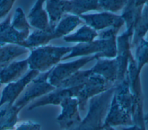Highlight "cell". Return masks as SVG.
Instances as JSON below:
<instances>
[{
	"mask_svg": "<svg viewBox=\"0 0 148 130\" xmlns=\"http://www.w3.org/2000/svg\"><path fill=\"white\" fill-rule=\"evenodd\" d=\"M45 3V1H35L29 10L27 19L30 26L36 29L53 31L50 27L48 14L43 8Z\"/></svg>",
	"mask_w": 148,
	"mask_h": 130,
	"instance_id": "obj_14",
	"label": "cell"
},
{
	"mask_svg": "<svg viewBox=\"0 0 148 130\" xmlns=\"http://www.w3.org/2000/svg\"><path fill=\"white\" fill-rule=\"evenodd\" d=\"M53 68L46 72L40 73L26 87L13 105L18 112H20L28 103L34 99L40 98L56 88L47 81L49 75Z\"/></svg>",
	"mask_w": 148,
	"mask_h": 130,
	"instance_id": "obj_4",
	"label": "cell"
},
{
	"mask_svg": "<svg viewBox=\"0 0 148 130\" xmlns=\"http://www.w3.org/2000/svg\"><path fill=\"white\" fill-rule=\"evenodd\" d=\"M135 61L139 72L143 66L148 63V39H142L136 46Z\"/></svg>",
	"mask_w": 148,
	"mask_h": 130,
	"instance_id": "obj_29",
	"label": "cell"
},
{
	"mask_svg": "<svg viewBox=\"0 0 148 130\" xmlns=\"http://www.w3.org/2000/svg\"><path fill=\"white\" fill-rule=\"evenodd\" d=\"M15 1L1 0L0 1V18L6 15L12 8Z\"/></svg>",
	"mask_w": 148,
	"mask_h": 130,
	"instance_id": "obj_32",
	"label": "cell"
},
{
	"mask_svg": "<svg viewBox=\"0 0 148 130\" xmlns=\"http://www.w3.org/2000/svg\"><path fill=\"white\" fill-rule=\"evenodd\" d=\"M83 20L86 25L94 30H100L108 27L121 28L124 24L121 16L104 12L100 13L81 14L79 16Z\"/></svg>",
	"mask_w": 148,
	"mask_h": 130,
	"instance_id": "obj_10",
	"label": "cell"
},
{
	"mask_svg": "<svg viewBox=\"0 0 148 130\" xmlns=\"http://www.w3.org/2000/svg\"><path fill=\"white\" fill-rule=\"evenodd\" d=\"M39 74L38 71L29 70L18 80L7 84L1 92L0 108L3 105L12 106L26 87Z\"/></svg>",
	"mask_w": 148,
	"mask_h": 130,
	"instance_id": "obj_7",
	"label": "cell"
},
{
	"mask_svg": "<svg viewBox=\"0 0 148 130\" xmlns=\"http://www.w3.org/2000/svg\"><path fill=\"white\" fill-rule=\"evenodd\" d=\"M14 130H41V125L36 122L28 120L20 122L16 124Z\"/></svg>",
	"mask_w": 148,
	"mask_h": 130,
	"instance_id": "obj_31",
	"label": "cell"
},
{
	"mask_svg": "<svg viewBox=\"0 0 148 130\" xmlns=\"http://www.w3.org/2000/svg\"><path fill=\"white\" fill-rule=\"evenodd\" d=\"M29 50L24 47L14 44H5L0 49V69L3 68L14 59L28 53Z\"/></svg>",
	"mask_w": 148,
	"mask_h": 130,
	"instance_id": "obj_22",
	"label": "cell"
},
{
	"mask_svg": "<svg viewBox=\"0 0 148 130\" xmlns=\"http://www.w3.org/2000/svg\"><path fill=\"white\" fill-rule=\"evenodd\" d=\"M3 45H5V44H2L0 43V49H1V47L2 46H3Z\"/></svg>",
	"mask_w": 148,
	"mask_h": 130,
	"instance_id": "obj_36",
	"label": "cell"
},
{
	"mask_svg": "<svg viewBox=\"0 0 148 130\" xmlns=\"http://www.w3.org/2000/svg\"><path fill=\"white\" fill-rule=\"evenodd\" d=\"M120 28L110 27L99 35V39L89 43H80L72 47L71 52L61 60L75 57L87 55L93 53L101 54L102 57L113 58L117 55L116 35Z\"/></svg>",
	"mask_w": 148,
	"mask_h": 130,
	"instance_id": "obj_1",
	"label": "cell"
},
{
	"mask_svg": "<svg viewBox=\"0 0 148 130\" xmlns=\"http://www.w3.org/2000/svg\"><path fill=\"white\" fill-rule=\"evenodd\" d=\"M148 31V1H146L142 10L141 15L134 28L131 47L137 46Z\"/></svg>",
	"mask_w": 148,
	"mask_h": 130,
	"instance_id": "obj_23",
	"label": "cell"
},
{
	"mask_svg": "<svg viewBox=\"0 0 148 130\" xmlns=\"http://www.w3.org/2000/svg\"><path fill=\"white\" fill-rule=\"evenodd\" d=\"M146 1H128L121 17L126 24V32L132 36L135 27L140 17Z\"/></svg>",
	"mask_w": 148,
	"mask_h": 130,
	"instance_id": "obj_15",
	"label": "cell"
},
{
	"mask_svg": "<svg viewBox=\"0 0 148 130\" xmlns=\"http://www.w3.org/2000/svg\"><path fill=\"white\" fill-rule=\"evenodd\" d=\"M25 39L11 25V14L0 23V43L14 44L25 47Z\"/></svg>",
	"mask_w": 148,
	"mask_h": 130,
	"instance_id": "obj_17",
	"label": "cell"
},
{
	"mask_svg": "<svg viewBox=\"0 0 148 130\" xmlns=\"http://www.w3.org/2000/svg\"><path fill=\"white\" fill-rule=\"evenodd\" d=\"M102 130H105V129H103H103H102Z\"/></svg>",
	"mask_w": 148,
	"mask_h": 130,
	"instance_id": "obj_38",
	"label": "cell"
},
{
	"mask_svg": "<svg viewBox=\"0 0 148 130\" xmlns=\"http://www.w3.org/2000/svg\"><path fill=\"white\" fill-rule=\"evenodd\" d=\"M131 36L125 31L117 38V55L118 74L116 82L121 81L125 78L127 71L129 60L132 55L130 51V38Z\"/></svg>",
	"mask_w": 148,
	"mask_h": 130,
	"instance_id": "obj_11",
	"label": "cell"
},
{
	"mask_svg": "<svg viewBox=\"0 0 148 130\" xmlns=\"http://www.w3.org/2000/svg\"><path fill=\"white\" fill-rule=\"evenodd\" d=\"M144 121L145 125L148 124V112L145 115H144Z\"/></svg>",
	"mask_w": 148,
	"mask_h": 130,
	"instance_id": "obj_34",
	"label": "cell"
},
{
	"mask_svg": "<svg viewBox=\"0 0 148 130\" xmlns=\"http://www.w3.org/2000/svg\"><path fill=\"white\" fill-rule=\"evenodd\" d=\"M2 84L1 83V82H0V88H1V87H2Z\"/></svg>",
	"mask_w": 148,
	"mask_h": 130,
	"instance_id": "obj_37",
	"label": "cell"
},
{
	"mask_svg": "<svg viewBox=\"0 0 148 130\" xmlns=\"http://www.w3.org/2000/svg\"><path fill=\"white\" fill-rule=\"evenodd\" d=\"M93 73L91 69L78 70L62 81L57 88H68L84 84Z\"/></svg>",
	"mask_w": 148,
	"mask_h": 130,
	"instance_id": "obj_28",
	"label": "cell"
},
{
	"mask_svg": "<svg viewBox=\"0 0 148 130\" xmlns=\"http://www.w3.org/2000/svg\"><path fill=\"white\" fill-rule=\"evenodd\" d=\"M98 3L102 10L108 12H116L125 7L127 1H98Z\"/></svg>",
	"mask_w": 148,
	"mask_h": 130,
	"instance_id": "obj_30",
	"label": "cell"
},
{
	"mask_svg": "<svg viewBox=\"0 0 148 130\" xmlns=\"http://www.w3.org/2000/svg\"><path fill=\"white\" fill-rule=\"evenodd\" d=\"M113 86L101 76L94 73L91 75L76 98L78 101L79 110L84 111L86 109L89 99L107 91Z\"/></svg>",
	"mask_w": 148,
	"mask_h": 130,
	"instance_id": "obj_6",
	"label": "cell"
},
{
	"mask_svg": "<svg viewBox=\"0 0 148 130\" xmlns=\"http://www.w3.org/2000/svg\"><path fill=\"white\" fill-rule=\"evenodd\" d=\"M92 73L102 77L108 82L114 84L117 80L118 68L116 59H97L95 65L91 69Z\"/></svg>",
	"mask_w": 148,
	"mask_h": 130,
	"instance_id": "obj_18",
	"label": "cell"
},
{
	"mask_svg": "<svg viewBox=\"0 0 148 130\" xmlns=\"http://www.w3.org/2000/svg\"><path fill=\"white\" fill-rule=\"evenodd\" d=\"M122 130H146V128H142L136 125H132L131 126L123 127Z\"/></svg>",
	"mask_w": 148,
	"mask_h": 130,
	"instance_id": "obj_33",
	"label": "cell"
},
{
	"mask_svg": "<svg viewBox=\"0 0 148 130\" xmlns=\"http://www.w3.org/2000/svg\"><path fill=\"white\" fill-rule=\"evenodd\" d=\"M134 125L131 114L121 107L114 97L112 96L110 106L103 121L104 127H114L117 126H131Z\"/></svg>",
	"mask_w": 148,
	"mask_h": 130,
	"instance_id": "obj_12",
	"label": "cell"
},
{
	"mask_svg": "<svg viewBox=\"0 0 148 130\" xmlns=\"http://www.w3.org/2000/svg\"><path fill=\"white\" fill-rule=\"evenodd\" d=\"M56 39L54 31L35 29L30 33L25 41V48L31 50L35 48L47 45L53 39Z\"/></svg>",
	"mask_w": 148,
	"mask_h": 130,
	"instance_id": "obj_20",
	"label": "cell"
},
{
	"mask_svg": "<svg viewBox=\"0 0 148 130\" xmlns=\"http://www.w3.org/2000/svg\"><path fill=\"white\" fill-rule=\"evenodd\" d=\"M103 129L105 130H116L114 129L113 127H104Z\"/></svg>",
	"mask_w": 148,
	"mask_h": 130,
	"instance_id": "obj_35",
	"label": "cell"
},
{
	"mask_svg": "<svg viewBox=\"0 0 148 130\" xmlns=\"http://www.w3.org/2000/svg\"><path fill=\"white\" fill-rule=\"evenodd\" d=\"M19 112L12 105L0 108V130H13L18 123Z\"/></svg>",
	"mask_w": 148,
	"mask_h": 130,
	"instance_id": "obj_24",
	"label": "cell"
},
{
	"mask_svg": "<svg viewBox=\"0 0 148 130\" xmlns=\"http://www.w3.org/2000/svg\"><path fill=\"white\" fill-rule=\"evenodd\" d=\"M28 69L27 58L13 61L0 69V82L3 85L17 81L27 72Z\"/></svg>",
	"mask_w": 148,
	"mask_h": 130,
	"instance_id": "obj_16",
	"label": "cell"
},
{
	"mask_svg": "<svg viewBox=\"0 0 148 130\" xmlns=\"http://www.w3.org/2000/svg\"><path fill=\"white\" fill-rule=\"evenodd\" d=\"M60 106L61 110L56 120L61 129H71L81 122L78 101L76 98H66L62 101Z\"/></svg>",
	"mask_w": 148,
	"mask_h": 130,
	"instance_id": "obj_8",
	"label": "cell"
},
{
	"mask_svg": "<svg viewBox=\"0 0 148 130\" xmlns=\"http://www.w3.org/2000/svg\"><path fill=\"white\" fill-rule=\"evenodd\" d=\"M81 23H83V21L79 16L66 14L59 21L54 30L56 38L68 35Z\"/></svg>",
	"mask_w": 148,
	"mask_h": 130,
	"instance_id": "obj_21",
	"label": "cell"
},
{
	"mask_svg": "<svg viewBox=\"0 0 148 130\" xmlns=\"http://www.w3.org/2000/svg\"><path fill=\"white\" fill-rule=\"evenodd\" d=\"M102 58L101 54L84 57L77 60L65 63H60L54 66L50 73L47 81L53 87L57 88L64 80L66 79L84 65L94 60Z\"/></svg>",
	"mask_w": 148,
	"mask_h": 130,
	"instance_id": "obj_5",
	"label": "cell"
},
{
	"mask_svg": "<svg viewBox=\"0 0 148 130\" xmlns=\"http://www.w3.org/2000/svg\"><path fill=\"white\" fill-rule=\"evenodd\" d=\"M11 25L25 40L27 39L32 27L29 24L24 10L21 7H17L16 9L13 18L11 20Z\"/></svg>",
	"mask_w": 148,
	"mask_h": 130,
	"instance_id": "obj_27",
	"label": "cell"
},
{
	"mask_svg": "<svg viewBox=\"0 0 148 130\" xmlns=\"http://www.w3.org/2000/svg\"><path fill=\"white\" fill-rule=\"evenodd\" d=\"M98 35L95 30L86 24L80 27L76 32L64 36L63 39L66 42L89 43L93 41Z\"/></svg>",
	"mask_w": 148,
	"mask_h": 130,
	"instance_id": "obj_26",
	"label": "cell"
},
{
	"mask_svg": "<svg viewBox=\"0 0 148 130\" xmlns=\"http://www.w3.org/2000/svg\"><path fill=\"white\" fill-rule=\"evenodd\" d=\"M114 89V84L107 91L91 98L86 117L78 125L67 130H102Z\"/></svg>",
	"mask_w": 148,
	"mask_h": 130,
	"instance_id": "obj_2",
	"label": "cell"
},
{
	"mask_svg": "<svg viewBox=\"0 0 148 130\" xmlns=\"http://www.w3.org/2000/svg\"><path fill=\"white\" fill-rule=\"evenodd\" d=\"M72 47L45 45L30 50L27 58L29 70L46 72L62 60L64 56L69 53Z\"/></svg>",
	"mask_w": 148,
	"mask_h": 130,
	"instance_id": "obj_3",
	"label": "cell"
},
{
	"mask_svg": "<svg viewBox=\"0 0 148 130\" xmlns=\"http://www.w3.org/2000/svg\"><path fill=\"white\" fill-rule=\"evenodd\" d=\"M114 87L113 96L117 103L132 116L135 107V99L130 90L127 76L122 81L116 82Z\"/></svg>",
	"mask_w": 148,
	"mask_h": 130,
	"instance_id": "obj_13",
	"label": "cell"
},
{
	"mask_svg": "<svg viewBox=\"0 0 148 130\" xmlns=\"http://www.w3.org/2000/svg\"><path fill=\"white\" fill-rule=\"evenodd\" d=\"M102 10L98 1H67L66 13L79 16L90 10Z\"/></svg>",
	"mask_w": 148,
	"mask_h": 130,
	"instance_id": "obj_25",
	"label": "cell"
},
{
	"mask_svg": "<svg viewBox=\"0 0 148 130\" xmlns=\"http://www.w3.org/2000/svg\"><path fill=\"white\" fill-rule=\"evenodd\" d=\"M84 84L68 88H56L53 91L40 97L32 103L28 110L46 105H60L63 100L68 98H76L79 91Z\"/></svg>",
	"mask_w": 148,
	"mask_h": 130,
	"instance_id": "obj_9",
	"label": "cell"
},
{
	"mask_svg": "<svg viewBox=\"0 0 148 130\" xmlns=\"http://www.w3.org/2000/svg\"><path fill=\"white\" fill-rule=\"evenodd\" d=\"M46 11L48 14L50 28L54 31L59 21L66 13L67 1H46Z\"/></svg>",
	"mask_w": 148,
	"mask_h": 130,
	"instance_id": "obj_19",
	"label": "cell"
}]
</instances>
